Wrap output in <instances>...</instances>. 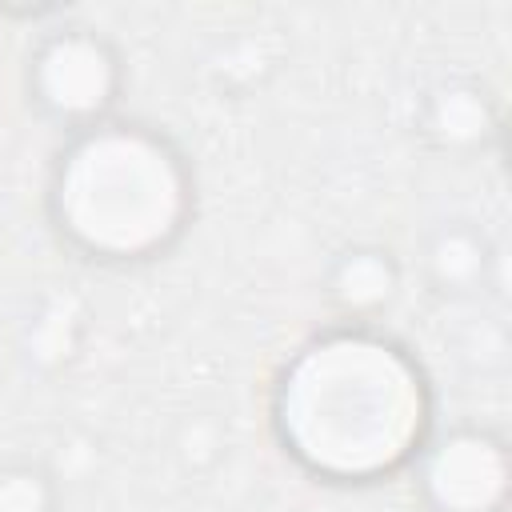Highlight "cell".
<instances>
[{"instance_id": "cell-1", "label": "cell", "mask_w": 512, "mask_h": 512, "mask_svg": "<svg viewBox=\"0 0 512 512\" xmlns=\"http://www.w3.org/2000/svg\"><path fill=\"white\" fill-rule=\"evenodd\" d=\"M272 432L312 480L380 484L404 472L432 432L428 372L388 332L336 324L280 368Z\"/></svg>"}, {"instance_id": "cell-2", "label": "cell", "mask_w": 512, "mask_h": 512, "mask_svg": "<svg viewBox=\"0 0 512 512\" xmlns=\"http://www.w3.org/2000/svg\"><path fill=\"white\" fill-rule=\"evenodd\" d=\"M44 208L64 248L124 268L168 256L196 216V172L184 148L144 120H104L64 136Z\"/></svg>"}, {"instance_id": "cell-3", "label": "cell", "mask_w": 512, "mask_h": 512, "mask_svg": "<svg viewBox=\"0 0 512 512\" xmlns=\"http://www.w3.org/2000/svg\"><path fill=\"white\" fill-rule=\"evenodd\" d=\"M24 92L32 112L64 136L96 128L112 120L124 96V56L88 24L48 28L28 52Z\"/></svg>"}, {"instance_id": "cell-4", "label": "cell", "mask_w": 512, "mask_h": 512, "mask_svg": "<svg viewBox=\"0 0 512 512\" xmlns=\"http://www.w3.org/2000/svg\"><path fill=\"white\" fill-rule=\"evenodd\" d=\"M412 468V488L424 512H504L512 488V460L500 432L480 424H452L428 432Z\"/></svg>"}, {"instance_id": "cell-5", "label": "cell", "mask_w": 512, "mask_h": 512, "mask_svg": "<svg viewBox=\"0 0 512 512\" xmlns=\"http://www.w3.org/2000/svg\"><path fill=\"white\" fill-rule=\"evenodd\" d=\"M416 128L436 152L472 156V152H484L496 144L500 108L480 80L448 76L424 92L420 112H416Z\"/></svg>"}, {"instance_id": "cell-6", "label": "cell", "mask_w": 512, "mask_h": 512, "mask_svg": "<svg viewBox=\"0 0 512 512\" xmlns=\"http://www.w3.org/2000/svg\"><path fill=\"white\" fill-rule=\"evenodd\" d=\"M400 260L384 244H348L324 268V300L340 324H372L400 300Z\"/></svg>"}, {"instance_id": "cell-7", "label": "cell", "mask_w": 512, "mask_h": 512, "mask_svg": "<svg viewBox=\"0 0 512 512\" xmlns=\"http://www.w3.org/2000/svg\"><path fill=\"white\" fill-rule=\"evenodd\" d=\"M420 272L436 296L468 300L492 284L496 248L476 220H444L424 236Z\"/></svg>"}, {"instance_id": "cell-8", "label": "cell", "mask_w": 512, "mask_h": 512, "mask_svg": "<svg viewBox=\"0 0 512 512\" xmlns=\"http://www.w3.org/2000/svg\"><path fill=\"white\" fill-rule=\"evenodd\" d=\"M84 332H88V308L80 304V296L52 292L32 308L20 332V352L28 368H36L40 376H56L76 360Z\"/></svg>"}, {"instance_id": "cell-9", "label": "cell", "mask_w": 512, "mask_h": 512, "mask_svg": "<svg viewBox=\"0 0 512 512\" xmlns=\"http://www.w3.org/2000/svg\"><path fill=\"white\" fill-rule=\"evenodd\" d=\"M276 60H280V40H272V36H264V32H260V36H256V32H244V36L228 40V44L216 52L212 76L220 80V88L244 92V88L260 84V80L276 68Z\"/></svg>"}, {"instance_id": "cell-10", "label": "cell", "mask_w": 512, "mask_h": 512, "mask_svg": "<svg viewBox=\"0 0 512 512\" xmlns=\"http://www.w3.org/2000/svg\"><path fill=\"white\" fill-rule=\"evenodd\" d=\"M0 512H60V480L44 464L16 460L0 468Z\"/></svg>"}, {"instance_id": "cell-11", "label": "cell", "mask_w": 512, "mask_h": 512, "mask_svg": "<svg viewBox=\"0 0 512 512\" xmlns=\"http://www.w3.org/2000/svg\"><path fill=\"white\" fill-rule=\"evenodd\" d=\"M224 452V428L216 416L208 412H196V416H184L180 428H176V456L188 472H204L220 460Z\"/></svg>"}]
</instances>
